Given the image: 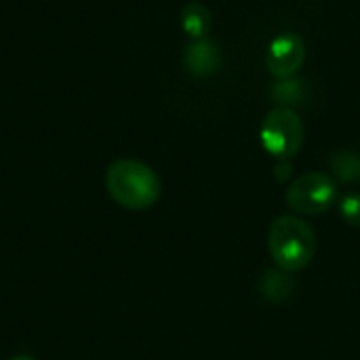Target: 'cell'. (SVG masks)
<instances>
[{"label":"cell","mask_w":360,"mask_h":360,"mask_svg":"<svg viewBox=\"0 0 360 360\" xmlns=\"http://www.w3.org/2000/svg\"><path fill=\"white\" fill-rule=\"evenodd\" d=\"M110 198L129 211H146L160 198V179L152 167L135 158L114 160L105 171Z\"/></svg>","instance_id":"1"},{"label":"cell","mask_w":360,"mask_h":360,"mask_svg":"<svg viewBox=\"0 0 360 360\" xmlns=\"http://www.w3.org/2000/svg\"><path fill=\"white\" fill-rule=\"evenodd\" d=\"M268 249L281 270L300 272L308 268L316 255V234L304 219L283 215L270 226Z\"/></svg>","instance_id":"2"},{"label":"cell","mask_w":360,"mask_h":360,"mask_svg":"<svg viewBox=\"0 0 360 360\" xmlns=\"http://www.w3.org/2000/svg\"><path fill=\"white\" fill-rule=\"evenodd\" d=\"M306 129L300 114L293 108H274L266 114L259 139L264 150L276 160L293 158L304 146Z\"/></svg>","instance_id":"3"},{"label":"cell","mask_w":360,"mask_h":360,"mask_svg":"<svg viewBox=\"0 0 360 360\" xmlns=\"http://www.w3.org/2000/svg\"><path fill=\"white\" fill-rule=\"evenodd\" d=\"M338 200V181L321 171L306 173L287 190V207L300 215H321Z\"/></svg>","instance_id":"4"},{"label":"cell","mask_w":360,"mask_h":360,"mask_svg":"<svg viewBox=\"0 0 360 360\" xmlns=\"http://www.w3.org/2000/svg\"><path fill=\"white\" fill-rule=\"evenodd\" d=\"M304 61H306V42L295 32L278 34L268 46L266 65L276 80L295 76L304 65Z\"/></svg>","instance_id":"5"},{"label":"cell","mask_w":360,"mask_h":360,"mask_svg":"<svg viewBox=\"0 0 360 360\" xmlns=\"http://www.w3.org/2000/svg\"><path fill=\"white\" fill-rule=\"evenodd\" d=\"M221 65V49L215 40H194L184 51V70L194 78H207Z\"/></svg>","instance_id":"6"},{"label":"cell","mask_w":360,"mask_h":360,"mask_svg":"<svg viewBox=\"0 0 360 360\" xmlns=\"http://www.w3.org/2000/svg\"><path fill=\"white\" fill-rule=\"evenodd\" d=\"M268 93H270V99L278 103V108H293L306 101L308 86H306V80L291 76V78H281L272 82Z\"/></svg>","instance_id":"7"},{"label":"cell","mask_w":360,"mask_h":360,"mask_svg":"<svg viewBox=\"0 0 360 360\" xmlns=\"http://www.w3.org/2000/svg\"><path fill=\"white\" fill-rule=\"evenodd\" d=\"M179 21L184 32L192 38V40H202L207 38L209 30H211V13L205 4L200 2H188L181 13H179Z\"/></svg>","instance_id":"8"},{"label":"cell","mask_w":360,"mask_h":360,"mask_svg":"<svg viewBox=\"0 0 360 360\" xmlns=\"http://www.w3.org/2000/svg\"><path fill=\"white\" fill-rule=\"evenodd\" d=\"M333 175L344 184H356L360 181V152L352 148L335 150L329 158Z\"/></svg>","instance_id":"9"},{"label":"cell","mask_w":360,"mask_h":360,"mask_svg":"<svg viewBox=\"0 0 360 360\" xmlns=\"http://www.w3.org/2000/svg\"><path fill=\"white\" fill-rule=\"evenodd\" d=\"M295 289V283L285 270H268L259 281V293L268 302H283Z\"/></svg>","instance_id":"10"},{"label":"cell","mask_w":360,"mask_h":360,"mask_svg":"<svg viewBox=\"0 0 360 360\" xmlns=\"http://www.w3.org/2000/svg\"><path fill=\"white\" fill-rule=\"evenodd\" d=\"M340 215L352 226V228H360V194L352 192L346 194L340 200Z\"/></svg>","instance_id":"11"},{"label":"cell","mask_w":360,"mask_h":360,"mask_svg":"<svg viewBox=\"0 0 360 360\" xmlns=\"http://www.w3.org/2000/svg\"><path fill=\"white\" fill-rule=\"evenodd\" d=\"M293 173V167H291V162L289 160H281L278 165H276V169H274V175L281 179V181H285V179H289V175Z\"/></svg>","instance_id":"12"},{"label":"cell","mask_w":360,"mask_h":360,"mask_svg":"<svg viewBox=\"0 0 360 360\" xmlns=\"http://www.w3.org/2000/svg\"><path fill=\"white\" fill-rule=\"evenodd\" d=\"M11 360H36V359H32V356H15V359H11Z\"/></svg>","instance_id":"13"}]
</instances>
